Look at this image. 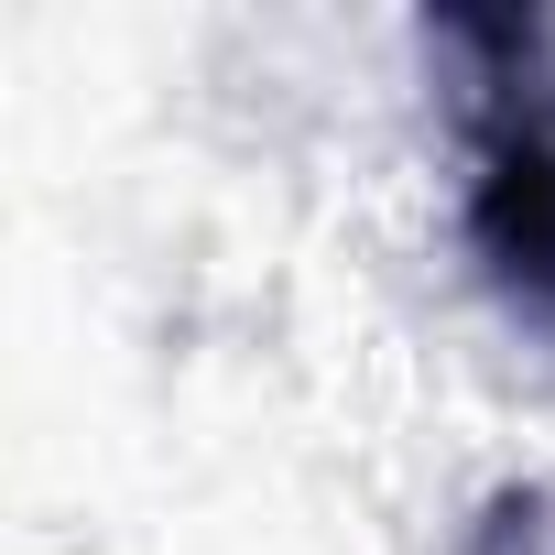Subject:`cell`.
<instances>
[{"label": "cell", "instance_id": "cell-1", "mask_svg": "<svg viewBox=\"0 0 555 555\" xmlns=\"http://www.w3.org/2000/svg\"><path fill=\"white\" fill-rule=\"evenodd\" d=\"M436 34L490 55L468 77V250L512 317L555 327V77H533V23L447 12Z\"/></svg>", "mask_w": 555, "mask_h": 555}]
</instances>
